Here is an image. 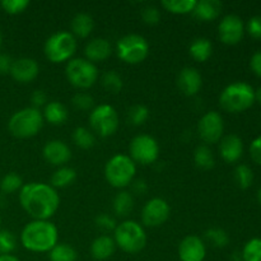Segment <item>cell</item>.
<instances>
[{
    "instance_id": "6da1fadb",
    "label": "cell",
    "mask_w": 261,
    "mask_h": 261,
    "mask_svg": "<svg viewBox=\"0 0 261 261\" xmlns=\"http://www.w3.org/2000/svg\"><path fill=\"white\" fill-rule=\"evenodd\" d=\"M23 211L37 221H48L58 212L60 196L56 189L45 182H28L19 191Z\"/></svg>"
},
{
    "instance_id": "7a4b0ae2",
    "label": "cell",
    "mask_w": 261,
    "mask_h": 261,
    "mask_svg": "<svg viewBox=\"0 0 261 261\" xmlns=\"http://www.w3.org/2000/svg\"><path fill=\"white\" fill-rule=\"evenodd\" d=\"M58 228L50 221L33 219L20 232V244L32 252H48L58 244Z\"/></svg>"
},
{
    "instance_id": "3957f363",
    "label": "cell",
    "mask_w": 261,
    "mask_h": 261,
    "mask_svg": "<svg viewBox=\"0 0 261 261\" xmlns=\"http://www.w3.org/2000/svg\"><path fill=\"white\" fill-rule=\"evenodd\" d=\"M255 103V89L246 82L228 84L219 94V105L231 114H239L249 110Z\"/></svg>"
},
{
    "instance_id": "277c9868",
    "label": "cell",
    "mask_w": 261,
    "mask_h": 261,
    "mask_svg": "<svg viewBox=\"0 0 261 261\" xmlns=\"http://www.w3.org/2000/svg\"><path fill=\"white\" fill-rule=\"evenodd\" d=\"M43 116L40 110L35 107H24L14 112L8 121L10 134L19 139H27L38 134L43 126Z\"/></svg>"
},
{
    "instance_id": "5b68a950",
    "label": "cell",
    "mask_w": 261,
    "mask_h": 261,
    "mask_svg": "<svg viewBox=\"0 0 261 261\" xmlns=\"http://www.w3.org/2000/svg\"><path fill=\"white\" fill-rule=\"evenodd\" d=\"M114 241L117 247L127 254H138L147 245L144 227L135 221H124L114 231Z\"/></svg>"
},
{
    "instance_id": "8992f818",
    "label": "cell",
    "mask_w": 261,
    "mask_h": 261,
    "mask_svg": "<svg viewBox=\"0 0 261 261\" xmlns=\"http://www.w3.org/2000/svg\"><path fill=\"white\" fill-rule=\"evenodd\" d=\"M137 173V165L126 154H115L105 166L106 181L116 189H124L134 181Z\"/></svg>"
},
{
    "instance_id": "52a82bcc",
    "label": "cell",
    "mask_w": 261,
    "mask_h": 261,
    "mask_svg": "<svg viewBox=\"0 0 261 261\" xmlns=\"http://www.w3.org/2000/svg\"><path fill=\"white\" fill-rule=\"evenodd\" d=\"M76 50V38L68 31H59L46 40L43 53L54 64L64 63L73 58Z\"/></svg>"
},
{
    "instance_id": "ba28073f",
    "label": "cell",
    "mask_w": 261,
    "mask_h": 261,
    "mask_svg": "<svg viewBox=\"0 0 261 261\" xmlns=\"http://www.w3.org/2000/svg\"><path fill=\"white\" fill-rule=\"evenodd\" d=\"M65 75L71 86L79 89H88L98 79V69L84 58H74L65 66Z\"/></svg>"
},
{
    "instance_id": "9c48e42d",
    "label": "cell",
    "mask_w": 261,
    "mask_h": 261,
    "mask_svg": "<svg viewBox=\"0 0 261 261\" xmlns=\"http://www.w3.org/2000/svg\"><path fill=\"white\" fill-rule=\"evenodd\" d=\"M116 53L120 60L126 64H139L149 54V43L143 36L130 33L120 38L116 43Z\"/></svg>"
},
{
    "instance_id": "30bf717a",
    "label": "cell",
    "mask_w": 261,
    "mask_h": 261,
    "mask_svg": "<svg viewBox=\"0 0 261 261\" xmlns=\"http://www.w3.org/2000/svg\"><path fill=\"white\" fill-rule=\"evenodd\" d=\"M91 129L102 138L114 135L117 132L120 125L119 115L115 107L111 105H99L93 107L88 117Z\"/></svg>"
},
{
    "instance_id": "8fae6325",
    "label": "cell",
    "mask_w": 261,
    "mask_h": 261,
    "mask_svg": "<svg viewBox=\"0 0 261 261\" xmlns=\"http://www.w3.org/2000/svg\"><path fill=\"white\" fill-rule=\"evenodd\" d=\"M129 157L140 165L154 163L160 157V144L148 134H139L132 139L129 144Z\"/></svg>"
},
{
    "instance_id": "7c38bea8",
    "label": "cell",
    "mask_w": 261,
    "mask_h": 261,
    "mask_svg": "<svg viewBox=\"0 0 261 261\" xmlns=\"http://www.w3.org/2000/svg\"><path fill=\"white\" fill-rule=\"evenodd\" d=\"M196 132H198L199 138L206 144L219 143L224 133L223 117L217 111L205 112L198 121Z\"/></svg>"
},
{
    "instance_id": "4fadbf2b",
    "label": "cell",
    "mask_w": 261,
    "mask_h": 261,
    "mask_svg": "<svg viewBox=\"0 0 261 261\" xmlns=\"http://www.w3.org/2000/svg\"><path fill=\"white\" fill-rule=\"evenodd\" d=\"M170 204L162 198H153L145 203L142 211V223L145 227L157 228L170 218Z\"/></svg>"
},
{
    "instance_id": "5bb4252c",
    "label": "cell",
    "mask_w": 261,
    "mask_h": 261,
    "mask_svg": "<svg viewBox=\"0 0 261 261\" xmlns=\"http://www.w3.org/2000/svg\"><path fill=\"white\" fill-rule=\"evenodd\" d=\"M244 20L236 14H227L218 24L219 40L226 45H237L244 38Z\"/></svg>"
},
{
    "instance_id": "9a60e30c",
    "label": "cell",
    "mask_w": 261,
    "mask_h": 261,
    "mask_svg": "<svg viewBox=\"0 0 261 261\" xmlns=\"http://www.w3.org/2000/svg\"><path fill=\"white\" fill-rule=\"evenodd\" d=\"M177 252L181 261H204L206 256V247L200 237L189 234L180 241Z\"/></svg>"
},
{
    "instance_id": "2e32d148",
    "label": "cell",
    "mask_w": 261,
    "mask_h": 261,
    "mask_svg": "<svg viewBox=\"0 0 261 261\" xmlns=\"http://www.w3.org/2000/svg\"><path fill=\"white\" fill-rule=\"evenodd\" d=\"M42 155L50 165L63 167L71 160V149L63 140L53 139L43 145Z\"/></svg>"
},
{
    "instance_id": "e0dca14e",
    "label": "cell",
    "mask_w": 261,
    "mask_h": 261,
    "mask_svg": "<svg viewBox=\"0 0 261 261\" xmlns=\"http://www.w3.org/2000/svg\"><path fill=\"white\" fill-rule=\"evenodd\" d=\"M178 89L182 92L185 96L193 97L199 93V91L203 87V76L200 71L193 66H186L181 69L176 79Z\"/></svg>"
},
{
    "instance_id": "ac0fdd59",
    "label": "cell",
    "mask_w": 261,
    "mask_h": 261,
    "mask_svg": "<svg viewBox=\"0 0 261 261\" xmlns=\"http://www.w3.org/2000/svg\"><path fill=\"white\" fill-rule=\"evenodd\" d=\"M40 73V65L32 58H19L13 60L10 75L19 83H30L35 81Z\"/></svg>"
},
{
    "instance_id": "d6986e66",
    "label": "cell",
    "mask_w": 261,
    "mask_h": 261,
    "mask_svg": "<svg viewBox=\"0 0 261 261\" xmlns=\"http://www.w3.org/2000/svg\"><path fill=\"white\" fill-rule=\"evenodd\" d=\"M219 154L227 163H234L240 161L244 154V142L236 134L224 135L219 140Z\"/></svg>"
},
{
    "instance_id": "ffe728a7",
    "label": "cell",
    "mask_w": 261,
    "mask_h": 261,
    "mask_svg": "<svg viewBox=\"0 0 261 261\" xmlns=\"http://www.w3.org/2000/svg\"><path fill=\"white\" fill-rule=\"evenodd\" d=\"M112 54L111 43L109 40L103 37H96L89 41L84 47V55L87 60L91 63L96 61H103L109 59Z\"/></svg>"
},
{
    "instance_id": "44dd1931",
    "label": "cell",
    "mask_w": 261,
    "mask_h": 261,
    "mask_svg": "<svg viewBox=\"0 0 261 261\" xmlns=\"http://www.w3.org/2000/svg\"><path fill=\"white\" fill-rule=\"evenodd\" d=\"M89 250H91V255L94 260L105 261L114 255L115 250H116V244L114 241V237L102 234L93 240Z\"/></svg>"
},
{
    "instance_id": "7402d4cb",
    "label": "cell",
    "mask_w": 261,
    "mask_h": 261,
    "mask_svg": "<svg viewBox=\"0 0 261 261\" xmlns=\"http://www.w3.org/2000/svg\"><path fill=\"white\" fill-rule=\"evenodd\" d=\"M223 5L219 0H196L193 13L198 19L203 22H211L219 17Z\"/></svg>"
},
{
    "instance_id": "603a6c76",
    "label": "cell",
    "mask_w": 261,
    "mask_h": 261,
    "mask_svg": "<svg viewBox=\"0 0 261 261\" xmlns=\"http://www.w3.org/2000/svg\"><path fill=\"white\" fill-rule=\"evenodd\" d=\"M71 35L74 37L86 38L92 33L94 28V20L88 13H76L70 23Z\"/></svg>"
},
{
    "instance_id": "cb8c5ba5",
    "label": "cell",
    "mask_w": 261,
    "mask_h": 261,
    "mask_svg": "<svg viewBox=\"0 0 261 261\" xmlns=\"http://www.w3.org/2000/svg\"><path fill=\"white\" fill-rule=\"evenodd\" d=\"M43 120L51 125H63L68 120L69 112L66 107L59 101H51L46 103L42 111Z\"/></svg>"
},
{
    "instance_id": "d4e9b609",
    "label": "cell",
    "mask_w": 261,
    "mask_h": 261,
    "mask_svg": "<svg viewBox=\"0 0 261 261\" xmlns=\"http://www.w3.org/2000/svg\"><path fill=\"white\" fill-rule=\"evenodd\" d=\"M189 54H190L194 60L199 61V63H204L213 54V45H212L211 40H208V38L198 37L189 46Z\"/></svg>"
},
{
    "instance_id": "484cf974",
    "label": "cell",
    "mask_w": 261,
    "mask_h": 261,
    "mask_svg": "<svg viewBox=\"0 0 261 261\" xmlns=\"http://www.w3.org/2000/svg\"><path fill=\"white\" fill-rule=\"evenodd\" d=\"M133 208H134V198L130 191L121 190L115 195L114 200H112V209L116 216H129L133 212Z\"/></svg>"
},
{
    "instance_id": "4316f807",
    "label": "cell",
    "mask_w": 261,
    "mask_h": 261,
    "mask_svg": "<svg viewBox=\"0 0 261 261\" xmlns=\"http://www.w3.org/2000/svg\"><path fill=\"white\" fill-rule=\"evenodd\" d=\"M75 170L68 167V166H63V167H59L58 170L54 171L53 176H51V186L54 189L68 188V186H70L75 181Z\"/></svg>"
},
{
    "instance_id": "83f0119b",
    "label": "cell",
    "mask_w": 261,
    "mask_h": 261,
    "mask_svg": "<svg viewBox=\"0 0 261 261\" xmlns=\"http://www.w3.org/2000/svg\"><path fill=\"white\" fill-rule=\"evenodd\" d=\"M194 162L196 167L203 171H209L216 165L214 154L206 144H200L194 150Z\"/></svg>"
},
{
    "instance_id": "f1b7e54d",
    "label": "cell",
    "mask_w": 261,
    "mask_h": 261,
    "mask_svg": "<svg viewBox=\"0 0 261 261\" xmlns=\"http://www.w3.org/2000/svg\"><path fill=\"white\" fill-rule=\"evenodd\" d=\"M48 259L50 261H76L78 254L75 249L69 244H56L53 249L48 251Z\"/></svg>"
},
{
    "instance_id": "f546056e",
    "label": "cell",
    "mask_w": 261,
    "mask_h": 261,
    "mask_svg": "<svg viewBox=\"0 0 261 261\" xmlns=\"http://www.w3.org/2000/svg\"><path fill=\"white\" fill-rule=\"evenodd\" d=\"M196 0H162V7L173 14L193 13Z\"/></svg>"
},
{
    "instance_id": "4dcf8cb0",
    "label": "cell",
    "mask_w": 261,
    "mask_h": 261,
    "mask_svg": "<svg viewBox=\"0 0 261 261\" xmlns=\"http://www.w3.org/2000/svg\"><path fill=\"white\" fill-rule=\"evenodd\" d=\"M71 138H73L74 144H75L76 147L82 148V149H89V148L93 147L94 143H96V138H94L93 133L83 126L75 127Z\"/></svg>"
},
{
    "instance_id": "1f68e13d",
    "label": "cell",
    "mask_w": 261,
    "mask_h": 261,
    "mask_svg": "<svg viewBox=\"0 0 261 261\" xmlns=\"http://www.w3.org/2000/svg\"><path fill=\"white\" fill-rule=\"evenodd\" d=\"M23 188V180L18 173L9 172L0 180V191L5 195L17 193Z\"/></svg>"
},
{
    "instance_id": "d6a6232c",
    "label": "cell",
    "mask_w": 261,
    "mask_h": 261,
    "mask_svg": "<svg viewBox=\"0 0 261 261\" xmlns=\"http://www.w3.org/2000/svg\"><path fill=\"white\" fill-rule=\"evenodd\" d=\"M205 239L212 246L217 249H224L229 244V236L224 229L218 227H212L205 231Z\"/></svg>"
},
{
    "instance_id": "836d02e7",
    "label": "cell",
    "mask_w": 261,
    "mask_h": 261,
    "mask_svg": "<svg viewBox=\"0 0 261 261\" xmlns=\"http://www.w3.org/2000/svg\"><path fill=\"white\" fill-rule=\"evenodd\" d=\"M101 82L105 89L111 92V93H119V92H121L122 87H124V81H122L121 75L115 70H109L103 73Z\"/></svg>"
},
{
    "instance_id": "e575fe53",
    "label": "cell",
    "mask_w": 261,
    "mask_h": 261,
    "mask_svg": "<svg viewBox=\"0 0 261 261\" xmlns=\"http://www.w3.org/2000/svg\"><path fill=\"white\" fill-rule=\"evenodd\" d=\"M234 181L242 190L249 189L254 182V172L247 165H239L234 170Z\"/></svg>"
},
{
    "instance_id": "d590c367",
    "label": "cell",
    "mask_w": 261,
    "mask_h": 261,
    "mask_svg": "<svg viewBox=\"0 0 261 261\" xmlns=\"http://www.w3.org/2000/svg\"><path fill=\"white\" fill-rule=\"evenodd\" d=\"M149 119V110L144 105H134L127 110V121L134 126H140Z\"/></svg>"
},
{
    "instance_id": "8d00e7d4",
    "label": "cell",
    "mask_w": 261,
    "mask_h": 261,
    "mask_svg": "<svg viewBox=\"0 0 261 261\" xmlns=\"http://www.w3.org/2000/svg\"><path fill=\"white\" fill-rule=\"evenodd\" d=\"M244 261H261V239H251L241 251Z\"/></svg>"
},
{
    "instance_id": "74e56055",
    "label": "cell",
    "mask_w": 261,
    "mask_h": 261,
    "mask_svg": "<svg viewBox=\"0 0 261 261\" xmlns=\"http://www.w3.org/2000/svg\"><path fill=\"white\" fill-rule=\"evenodd\" d=\"M17 247V239L14 233L0 229V255H10Z\"/></svg>"
},
{
    "instance_id": "f35d334b",
    "label": "cell",
    "mask_w": 261,
    "mask_h": 261,
    "mask_svg": "<svg viewBox=\"0 0 261 261\" xmlns=\"http://www.w3.org/2000/svg\"><path fill=\"white\" fill-rule=\"evenodd\" d=\"M71 105H73L76 110H81V111H89V110L92 111L94 106V99L89 93H86V92H78V93L74 94L73 98H71Z\"/></svg>"
},
{
    "instance_id": "ab89813d",
    "label": "cell",
    "mask_w": 261,
    "mask_h": 261,
    "mask_svg": "<svg viewBox=\"0 0 261 261\" xmlns=\"http://www.w3.org/2000/svg\"><path fill=\"white\" fill-rule=\"evenodd\" d=\"M0 7L8 14H19L30 7V0H3Z\"/></svg>"
},
{
    "instance_id": "60d3db41",
    "label": "cell",
    "mask_w": 261,
    "mask_h": 261,
    "mask_svg": "<svg viewBox=\"0 0 261 261\" xmlns=\"http://www.w3.org/2000/svg\"><path fill=\"white\" fill-rule=\"evenodd\" d=\"M140 17L145 24L154 25L161 20V10L154 5H147L142 9Z\"/></svg>"
},
{
    "instance_id": "b9f144b4",
    "label": "cell",
    "mask_w": 261,
    "mask_h": 261,
    "mask_svg": "<svg viewBox=\"0 0 261 261\" xmlns=\"http://www.w3.org/2000/svg\"><path fill=\"white\" fill-rule=\"evenodd\" d=\"M94 224L98 229L103 232H110V231H115L116 228L117 223L115 221L114 217L111 214H107V213H101L96 217L94 219Z\"/></svg>"
},
{
    "instance_id": "7bdbcfd3",
    "label": "cell",
    "mask_w": 261,
    "mask_h": 261,
    "mask_svg": "<svg viewBox=\"0 0 261 261\" xmlns=\"http://www.w3.org/2000/svg\"><path fill=\"white\" fill-rule=\"evenodd\" d=\"M246 30L251 37L261 40V15H254L249 19Z\"/></svg>"
},
{
    "instance_id": "ee69618b",
    "label": "cell",
    "mask_w": 261,
    "mask_h": 261,
    "mask_svg": "<svg viewBox=\"0 0 261 261\" xmlns=\"http://www.w3.org/2000/svg\"><path fill=\"white\" fill-rule=\"evenodd\" d=\"M31 102H32V107L40 110V107H45L47 103V94L42 89H36L31 94Z\"/></svg>"
},
{
    "instance_id": "f6af8a7d",
    "label": "cell",
    "mask_w": 261,
    "mask_h": 261,
    "mask_svg": "<svg viewBox=\"0 0 261 261\" xmlns=\"http://www.w3.org/2000/svg\"><path fill=\"white\" fill-rule=\"evenodd\" d=\"M250 157L255 163L261 166V135L255 138L250 144Z\"/></svg>"
},
{
    "instance_id": "bcb514c9",
    "label": "cell",
    "mask_w": 261,
    "mask_h": 261,
    "mask_svg": "<svg viewBox=\"0 0 261 261\" xmlns=\"http://www.w3.org/2000/svg\"><path fill=\"white\" fill-rule=\"evenodd\" d=\"M133 193L138 194V195H144L148 191V184L147 181L143 180V178H138V180H134L132 184Z\"/></svg>"
},
{
    "instance_id": "7dc6e473",
    "label": "cell",
    "mask_w": 261,
    "mask_h": 261,
    "mask_svg": "<svg viewBox=\"0 0 261 261\" xmlns=\"http://www.w3.org/2000/svg\"><path fill=\"white\" fill-rule=\"evenodd\" d=\"M250 68H251V70L254 71L257 76H261V50L256 51V53L251 56Z\"/></svg>"
},
{
    "instance_id": "c3c4849f",
    "label": "cell",
    "mask_w": 261,
    "mask_h": 261,
    "mask_svg": "<svg viewBox=\"0 0 261 261\" xmlns=\"http://www.w3.org/2000/svg\"><path fill=\"white\" fill-rule=\"evenodd\" d=\"M12 64L13 60L10 56L5 55V54H0V74L10 73Z\"/></svg>"
},
{
    "instance_id": "681fc988",
    "label": "cell",
    "mask_w": 261,
    "mask_h": 261,
    "mask_svg": "<svg viewBox=\"0 0 261 261\" xmlns=\"http://www.w3.org/2000/svg\"><path fill=\"white\" fill-rule=\"evenodd\" d=\"M0 261H20V260L10 254V255H0Z\"/></svg>"
},
{
    "instance_id": "f907efd6",
    "label": "cell",
    "mask_w": 261,
    "mask_h": 261,
    "mask_svg": "<svg viewBox=\"0 0 261 261\" xmlns=\"http://www.w3.org/2000/svg\"><path fill=\"white\" fill-rule=\"evenodd\" d=\"M231 261H244L242 260L241 251H234L231 256Z\"/></svg>"
},
{
    "instance_id": "816d5d0a",
    "label": "cell",
    "mask_w": 261,
    "mask_h": 261,
    "mask_svg": "<svg viewBox=\"0 0 261 261\" xmlns=\"http://www.w3.org/2000/svg\"><path fill=\"white\" fill-rule=\"evenodd\" d=\"M5 205H7V195L0 191V209L4 208Z\"/></svg>"
},
{
    "instance_id": "f5cc1de1",
    "label": "cell",
    "mask_w": 261,
    "mask_h": 261,
    "mask_svg": "<svg viewBox=\"0 0 261 261\" xmlns=\"http://www.w3.org/2000/svg\"><path fill=\"white\" fill-rule=\"evenodd\" d=\"M255 101H257L261 105V86L255 91Z\"/></svg>"
},
{
    "instance_id": "db71d44e",
    "label": "cell",
    "mask_w": 261,
    "mask_h": 261,
    "mask_svg": "<svg viewBox=\"0 0 261 261\" xmlns=\"http://www.w3.org/2000/svg\"><path fill=\"white\" fill-rule=\"evenodd\" d=\"M257 200H259V203L261 204V186H260L259 191H257Z\"/></svg>"
},
{
    "instance_id": "11a10c76",
    "label": "cell",
    "mask_w": 261,
    "mask_h": 261,
    "mask_svg": "<svg viewBox=\"0 0 261 261\" xmlns=\"http://www.w3.org/2000/svg\"><path fill=\"white\" fill-rule=\"evenodd\" d=\"M0 227H2V217H0Z\"/></svg>"
},
{
    "instance_id": "9f6ffc18",
    "label": "cell",
    "mask_w": 261,
    "mask_h": 261,
    "mask_svg": "<svg viewBox=\"0 0 261 261\" xmlns=\"http://www.w3.org/2000/svg\"><path fill=\"white\" fill-rule=\"evenodd\" d=\"M0 45H2V35H0Z\"/></svg>"
}]
</instances>
